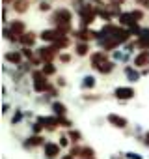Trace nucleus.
I'll return each mask as SVG.
<instances>
[{
	"label": "nucleus",
	"mask_w": 149,
	"mask_h": 159,
	"mask_svg": "<svg viewBox=\"0 0 149 159\" xmlns=\"http://www.w3.org/2000/svg\"><path fill=\"white\" fill-rule=\"evenodd\" d=\"M132 17H134L136 21H140V19L143 17V13H142V11H138V10H134V11H132Z\"/></svg>",
	"instance_id": "nucleus-26"
},
{
	"label": "nucleus",
	"mask_w": 149,
	"mask_h": 159,
	"mask_svg": "<svg viewBox=\"0 0 149 159\" xmlns=\"http://www.w3.org/2000/svg\"><path fill=\"white\" fill-rule=\"evenodd\" d=\"M112 69H114V64H112V62H108V60H106L104 64H101V66L97 67V71H101V73H110Z\"/></svg>",
	"instance_id": "nucleus-18"
},
{
	"label": "nucleus",
	"mask_w": 149,
	"mask_h": 159,
	"mask_svg": "<svg viewBox=\"0 0 149 159\" xmlns=\"http://www.w3.org/2000/svg\"><path fill=\"white\" fill-rule=\"evenodd\" d=\"M138 2H140L143 8H149V0H138Z\"/></svg>",
	"instance_id": "nucleus-32"
},
{
	"label": "nucleus",
	"mask_w": 149,
	"mask_h": 159,
	"mask_svg": "<svg viewBox=\"0 0 149 159\" xmlns=\"http://www.w3.org/2000/svg\"><path fill=\"white\" fill-rule=\"evenodd\" d=\"M13 10L17 13H24L28 10V0H15V2H13Z\"/></svg>",
	"instance_id": "nucleus-13"
},
{
	"label": "nucleus",
	"mask_w": 149,
	"mask_h": 159,
	"mask_svg": "<svg viewBox=\"0 0 149 159\" xmlns=\"http://www.w3.org/2000/svg\"><path fill=\"white\" fill-rule=\"evenodd\" d=\"M56 51H58V49L52 45V47H41L37 52H39V58H41V60L47 64V62H52V60H54V56H56Z\"/></svg>",
	"instance_id": "nucleus-3"
},
{
	"label": "nucleus",
	"mask_w": 149,
	"mask_h": 159,
	"mask_svg": "<svg viewBox=\"0 0 149 159\" xmlns=\"http://www.w3.org/2000/svg\"><path fill=\"white\" fill-rule=\"evenodd\" d=\"M45 155H47V157H56V155H60V146L54 144V142H47V144H45Z\"/></svg>",
	"instance_id": "nucleus-8"
},
{
	"label": "nucleus",
	"mask_w": 149,
	"mask_h": 159,
	"mask_svg": "<svg viewBox=\"0 0 149 159\" xmlns=\"http://www.w3.org/2000/svg\"><path fill=\"white\" fill-rule=\"evenodd\" d=\"M69 139H71L73 142H79V140H80V133H79V131H71V133H69Z\"/></svg>",
	"instance_id": "nucleus-25"
},
{
	"label": "nucleus",
	"mask_w": 149,
	"mask_h": 159,
	"mask_svg": "<svg viewBox=\"0 0 149 159\" xmlns=\"http://www.w3.org/2000/svg\"><path fill=\"white\" fill-rule=\"evenodd\" d=\"M52 21L56 23V26L58 25H67V23H71V11L69 10H58L52 15Z\"/></svg>",
	"instance_id": "nucleus-2"
},
{
	"label": "nucleus",
	"mask_w": 149,
	"mask_h": 159,
	"mask_svg": "<svg viewBox=\"0 0 149 159\" xmlns=\"http://www.w3.org/2000/svg\"><path fill=\"white\" fill-rule=\"evenodd\" d=\"M77 38H80L82 41H90V39H93V38H99V32H93V30H88V28H82V30H79L77 34H74Z\"/></svg>",
	"instance_id": "nucleus-6"
},
{
	"label": "nucleus",
	"mask_w": 149,
	"mask_h": 159,
	"mask_svg": "<svg viewBox=\"0 0 149 159\" xmlns=\"http://www.w3.org/2000/svg\"><path fill=\"white\" fill-rule=\"evenodd\" d=\"M39 10H41V11H49V10H50V6H49L47 2H41V4H39Z\"/></svg>",
	"instance_id": "nucleus-27"
},
{
	"label": "nucleus",
	"mask_w": 149,
	"mask_h": 159,
	"mask_svg": "<svg viewBox=\"0 0 149 159\" xmlns=\"http://www.w3.org/2000/svg\"><path fill=\"white\" fill-rule=\"evenodd\" d=\"M93 84H95V79L93 77H86L84 81H82V86L84 88H93Z\"/></svg>",
	"instance_id": "nucleus-24"
},
{
	"label": "nucleus",
	"mask_w": 149,
	"mask_h": 159,
	"mask_svg": "<svg viewBox=\"0 0 149 159\" xmlns=\"http://www.w3.org/2000/svg\"><path fill=\"white\" fill-rule=\"evenodd\" d=\"M52 45H54L56 49H63V47H67V45H69V39H67V38L63 36V38H60L58 41H54Z\"/></svg>",
	"instance_id": "nucleus-21"
},
{
	"label": "nucleus",
	"mask_w": 149,
	"mask_h": 159,
	"mask_svg": "<svg viewBox=\"0 0 149 159\" xmlns=\"http://www.w3.org/2000/svg\"><path fill=\"white\" fill-rule=\"evenodd\" d=\"M67 144H69V139L67 137H62L60 139V146H67Z\"/></svg>",
	"instance_id": "nucleus-30"
},
{
	"label": "nucleus",
	"mask_w": 149,
	"mask_h": 159,
	"mask_svg": "<svg viewBox=\"0 0 149 159\" xmlns=\"http://www.w3.org/2000/svg\"><path fill=\"white\" fill-rule=\"evenodd\" d=\"M8 2H15V0H4V4H8Z\"/></svg>",
	"instance_id": "nucleus-34"
},
{
	"label": "nucleus",
	"mask_w": 149,
	"mask_h": 159,
	"mask_svg": "<svg viewBox=\"0 0 149 159\" xmlns=\"http://www.w3.org/2000/svg\"><path fill=\"white\" fill-rule=\"evenodd\" d=\"M60 38H63V34H62L58 28H54V30H43V32H41V39H43V41H49V43L58 41Z\"/></svg>",
	"instance_id": "nucleus-4"
},
{
	"label": "nucleus",
	"mask_w": 149,
	"mask_h": 159,
	"mask_svg": "<svg viewBox=\"0 0 149 159\" xmlns=\"http://www.w3.org/2000/svg\"><path fill=\"white\" fill-rule=\"evenodd\" d=\"M119 23L125 25V26H130V28H132V26L136 25V19L132 17V11H130V13H121V15H119Z\"/></svg>",
	"instance_id": "nucleus-10"
},
{
	"label": "nucleus",
	"mask_w": 149,
	"mask_h": 159,
	"mask_svg": "<svg viewBox=\"0 0 149 159\" xmlns=\"http://www.w3.org/2000/svg\"><path fill=\"white\" fill-rule=\"evenodd\" d=\"M90 159H93V157H90Z\"/></svg>",
	"instance_id": "nucleus-35"
},
{
	"label": "nucleus",
	"mask_w": 149,
	"mask_h": 159,
	"mask_svg": "<svg viewBox=\"0 0 149 159\" xmlns=\"http://www.w3.org/2000/svg\"><path fill=\"white\" fill-rule=\"evenodd\" d=\"M10 30H11L15 36H23V34H24V23H23V21H11Z\"/></svg>",
	"instance_id": "nucleus-11"
},
{
	"label": "nucleus",
	"mask_w": 149,
	"mask_h": 159,
	"mask_svg": "<svg viewBox=\"0 0 149 159\" xmlns=\"http://www.w3.org/2000/svg\"><path fill=\"white\" fill-rule=\"evenodd\" d=\"M39 144H43V137L34 135V137H30V139H28V146H39Z\"/></svg>",
	"instance_id": "nucleus-19"
},
{
	"label": "nucleus",
	"mask_w": 149,
	"mask_h": 159,
	"mask_svg": "<svg viewBox=\"0 0 149 159\" xmlns=\"http://www.w3.org/2000/svg\"><path fill=\"white\" fill-rule=\"evenodd\" d=\"M145 144H147V146H149V131H147V133H145Z\"/></svg>",
	"instance_id": "nucleus-33"
},
{
	"label": "nucleus",
	"mask_w": 149,
	"mask_h": 159,
	"mask_svg": "<svg viewBox=\"0 0 149 159\" xmlns=\"http://www.w3.org/2000/svg\"><path fill=\"white\" fill-rule=\"evenodd\" d=\"M125 75L130 79V81H138V79H140V73H138V71H134V69H130V67H127V69H125Z\"/></svg>",
	"instance_id": "nucleus-20"
},
{
	"label": "nucleus",
	"mask_w": 149,
	"mask_h": 159,
	"mask_svg": "<svg viewBox=\"0 0 149 159\" xmlns=\"http://www.w3.org/2000/svg\"><path fill=\"white\" fill-rule=\"evenodd\" d=\"M134 66H138V67H143V66H149V52L147 51H143V52H140L136 58H134Z\"/></svg>",
	"instance_id": "nucleus-9"
},
{
	"label": "nucleus",
	"mask_w": 149,
	"mask_h": 159,
	"mask_svg": "<svg viewBox=\"0 0 149 159\" xmlns=\"http://www.w3.org/2000/svg\"><path fill=\"white\" fill-rule=\"evenodd\" d=\"M32 79H34V90H36V92L50 90V86H49V83H47V75H45L43 71H36V73L32 75Z\"/></svg>",
	"instance_id": "nucleus-1"
},
{
	"label": "nucleus",
	"mask_w": 149,
	"mask_h": 159,
	"mask_svg": "<svg viewBox=\"0 0 149 159\" xmlns=\"http://www.w3.org/2000/svg\"><path fill=\"white\" fill-rule=\"evenodd\" d=\"M43 73H45V75H54V73H56V67L52 66V62H47V64L43 66Z\"/></svg>",
	"instance_id": "nucleus-22"
},
{
	"label": "nucleus",
	"mask_w": 149,
	"mask_h": 159,
	"mask_svg": "<svg viewBox=\"0 0 149 159\" xmlns=\"http://www.w3.org/2000/svg\"><path fill=\"white\" fill-rule=\"evenodd\" d=\"M21 41H23V45H26V47H30L34 41H36V34H32V32H28V34H23L21 38H19Z\"/></svg>",
	"instance_id": "nucleus-14"
},
{
	"label": "nucleus",
	"mask_w": 149,
	"mask_h": 159,
	"mask_svg": "<svg viewBox=\"0 0 149 159\" xmlns=\"http://www.w3.org/2000/svg\"><path fill=\"white\" fill-rule=\"evenodd\" d=\"M52 111H54V114H56V116H65V112H67L65 105H63V103H58V101L52 105Z\"/></svg>",
	"instance_id": "nucleus-15"
},
{
	"label": "nucleus",
	"mask_w": 149,
	"mask_h": 159,
	"mask_svg": "<svg viewBox=\"0 0 149 159\" xmlns=\"http://www.w3.org/2000/svg\"><path fill=\"white\" fill-rule=\"evenodd\" d=\"M23 56H26V58H32V51H30L28 47H24V49H23Z\"/></svg>",
	"instance_id": "nucleus-28"
},
{
	"label": "nucleus",
	"mask_w": 149,
	"mask_h": 159,
	"mask_svg": "<svg viewBox=\"0 0 149 159\" xmlns=\"http://www.w3.org/2000/svg\"><path fill=\"white\" fill-rule=\"evenodd\" d=\"M60 60H62V62H69L71 56H69V54H60Z\"/></svg>",
	"instance_id": "nucleus-31"
},
{
	"label": "nucleus",
	"mask_w": 149,
	"mask_h": 159,
	"mask_svg": "<svg viewBox=\"0 0 149 159\" xmlns=\"http://www.w3.org/2000/svg\"><path fill=\"white\" fill-rule=\"evenodd\" d=\"M127 159H142V155H138V153H132V152H129V153H127Z\"/></svg>",
	"instance_id": "nucleus-29"
},
{
	"label": "nucleus",
	"mask_w": 149,
	"mask_h": 159,
	"mask_svg": "<svg viewBox=\"0 0 149 159\" xmlns=\"http://www.w3.org/2000/svg\"><path fill=\"white\" fill-rule=\"evenodd\" d=\"M79 155L84 157V159H90V157H93V150L92 148H80V153Z\"/></svg>",
	"instance_id": "nucleus-23"
},
{
	"label": "nucleus",
	"mask_w": 149,
	"mask_h": 159,
	"mask_svg": "<svg viewBox=\"0 0 149 159\" xmlns=\"http://www.w3.org/2000/svg\"><path fill=\"white\" fill-rule=\"evenodd\" d=\"M88 51H90V45H88L86 41H82V43L77 45V54H79V56H86Z\"/></svg>",
	"instance_id": "nucleus-17"
},
{
	"label": "nucleus",
	"mask_w": 149,
	"mask_h": 159,
	"mask_svg": "<svg viewBox=\"0 0 149 159\" xmlns=\"http://www.w3.org/2000/svg\"><path fill=\"white\" fill-rule=\"evenodd\" d=\"M21 52H6V60L11 64H21Z\"/></svg>",
	"instance_id": "nucleus-16"
},
{
	"label": "nucleus",
	"mask_w": 149,
	"mask_h": 159,
	"mask_svg": "<svg viewBox=\"0 0 149 159\" xmlns=\"http://www.w3.org/2000/svg\"><path fill=\"white\" fill-rule=\"evenodd\" d=\"M104 62H106V54H104L103 51H101V52H95V54H92V66H93L95 69H97L101 64H104Z\"/></svg>",
	"instance_id": "nucleus-12"
},
{
	"label": "nucleus",
	"mask_w": 149,
	"mask_h": 159,
	"mask_svg": "<svg viewBox=\"0 0 149 159\" xmlns=\"http://www.w3.org/2000/svg\"><path fill=\"white\" fill-rule=\"evenodd\" d=\"M116 98L117 99H130V98H134V90L130 88V86H119V88H116Z\"/></svg>",
	"instance_id": "nucleus-5"
},
{
	"label": "nucleus",
	"mask_w": 149,
	"mask_h": 159,
	"mask_svg": "<svg viewBox=\"0 0 149 159\" xmlns=\"http://www.w3.org/2000/svg\"><path fill=\"white\" fill-rule=\"evenodd\" d=\"M108 122H110L112 125L119 127V129L127 127V118H123V116H117V114H108Z\"/></svg>",
	"instance_id": "nucleus-7"
}]
</instances>
